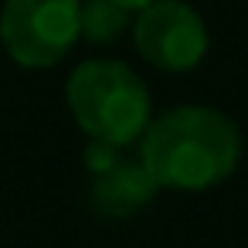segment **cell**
<instances>
[{"label": "cell", "mask_w": 248, "mask_h": 248, "mask_svg": "<svg viewBox=\"0 0 248 248\" xmlns=\"http://www.w3.org/2000/svg\"><path fill=\"white\" fill-rule=\"evenodd\" d=\"M140 160L156 187L207 190L234 173L241 160V133L211 106H177L150 119L140 136Z\"/></svg>", "instance_id": "1"}, {"label": "cell", "mask_w": 248, "mask_h": 248, "mask_svg": "<svg viewBox=\"0 0 248 248\" xmlns=\"http://www.w3.org/2000/svg\"><path fill=\"white\" fill-rule=\"evenodd\" d=\"M68 109L89 140L133 146L150 126V92L143 78L116 58L82 62L68 75Z\"/></svg>", "instance_id": "2"}, {"label": "cell", "mask_w": 248, "mask_h": 248, "mask_svg": "<svg viewBox=\"0 0 248 248\" xmlns=\"http://www.w3.org/2000/svg\"><path fill=\"white\" fill-rule=\"evenodd\" d=\"M78 11L82 0H7L0 41L21 68H51L82 38Z\"/></svg>", "instance_id": "3"}, {"label": "cell", "mask_w": 248, "mask_h": 248, "mask_svg": "<svg viewBox=\"0 0 248 248\" xmlns=\"http://www.w3.org/2000/svg\"><path fill=\"white\" fill-rule=\"evenodd\" d=\"M133 45L153 68L190 72L207 55V24L184 0H153L136 11Z\"/></svg>", "instance_id": "4"}, {"label": "cell", "mask_w": 248, "mask_h": 248, "mask_svg": "<svg viewBox=\"0 0 248 248\" xmlns=\"http://www.w3.org/2000/svg\"><path fill=\"white\" fill-rule=\"evenodd\" d=\"M123 150L126 146H112L99 140H92L85 150V163L92 170V204L99 207V214L109 217L133 214L160 190L146 163L140 156L136 160L123 156Z\"/></svg>", "instance_id": "5"}, {"label": "cell", "mask_w": 248, "mask_h": 248, "mask_svg": "<svg viewBox=\"0 0 248 248\" xmlns=\"http://www.w3.org/2000/svg\"><path fill=\"white\" fill-rule=\"evenodd\" d=\"M129 14L133 11H126L123 4H116V0H82V11H78L82 38H89L95 45L116 41L129 28Z\"/></svg>", "instance_id": "6"}, {"label": "cell", "mask_w": 248, "mask_h": 248, "mask_svg": "<svg viewBox=\"0 0 248 248\" xmlns=\"http://www.w3.org/2000/svg\"><path fill=\"white\" fill-rule=\"evenodd\" d=\"M116 4H123L126 11H133V14H136V11H143L146 4H153V0H116Z\"/></svg>", "instance_id": "7"}]
</instances>
